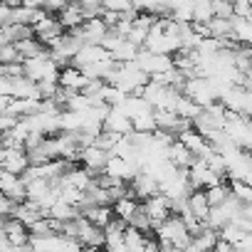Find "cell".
Masks as SVG:
<instances>
[{
  "instance_id": "obj_38",
  "label": "cell",
  "mask_w": 252,
  "mask_h": 252,
  "mask_svg": "<svg viewBox=\"0 0 252 252\" xmlns=\"http://www.w3.org/2000/svg\"><path fill=\"white\" fill-rule=\"evenodd\" d=\"M250 69H252V47H250Z\"/></svg>"
},
{
  "instance_id": "obj_32",
  "label": "cell",
  "mask_w": 252,
  "mask_h": 252,
  "mask_svg": "<svg viewBox=\"0 0 252 252\" xmlns=\"http://www.w3.org/2000/svg\"><path fill=\"white\" fill-rule=\"evenodd\" d=\"M15 205H18V203H15L8 193L0 190V218H10L13 210H15Z\"/></svg>"
},
{
  "instance_id": "obj_28",
  "label": "cell",
  "mask_w": 252,
  "mask_h": 252,
  "mask_svg": "<svg viewBox=\"0 0 252 252\" xmlns=\"http://www.w3.org/2000/svg\"><path fill=\"white\" fill-rule=\"evenodd\" d=\"M200 109H203V106H198L190 96H186V94L181 92V96H178V101H176V109H173V111H176L178 116H183V119H190V121H193V119L200 114Z\"/></svg>"
},
{
  "instance_id": "obj_8",
  "label": "cell",
  "mask_w": 252,
  "mask_h": 252,
  "mask_svg": "<svg viewBox=\"0 0 252 252\" xmlns=\"http://www.w3.org/2000/svg\"><path fill=\"white\" fill-rule=\"evenodd\" d=\"M141 205H144V210H146V215L151 218V222H154V227L158 225V222H163L168 215H173L176 210H173V200L166 195V193H154V195H149L146 200H141Z\"/></svg>"
},
{
  "instance_id": "obj_19",
  "label": "cell",
  "mask_w": 252,
  "mask_h": 252,
  "mask_svg": "<svg viewBox=\"0 0 252 252\" xmlns=\"http://www.w3.org/2000/svg\"><path fill=\"white\" fill-rule=\"evenodd\" d=\"M166 156H168V161H171V163H176L178 168H188V166L195 161V154H193L190 149H186L178 139H173V141L168 144Z\"/></svg>"
},
{
  "instance_id": "obj_40",
  "label": "cell",
  "mask_w": 252,
  "mask_h": 252,
  "mask_svg": "<svg viewBox=\"0 0 252 252\" xmlns=\"http://www.w3.org/2000/svg\"><path fill=\"white\" fill-rule=\"evenodd\" d=\"M190 3H193V5H195V3H200V0H190Z\"/></svg>"
},
{
  "instance_id": "obj_14",
  "label": "cell",
  "mask_w": 252,
  "mask_h": 252,
  "mask_svg": "<svg viewBox=\"0 0 252 252\" xmlns=\"http://www.w3.org/2000/svg\"><path fill=\"white\" fill-rule=\"evenodd\" d=\"M129 190H131V195H136L139 200H146L149 195L158 193V181H156L149 171L139 168V171H136V176L129 181Z\"/></svg>"
},
{
  "instance_id": "obj_41",
  "label": "cell",
  "mask_w": 252,
  "mask_h": 252,
  "mask_svg": "<svg viewBox=\"0 0 252 252\" xmlns=\"http://www.w3.org/2000/svg\"><path fill=\"white\" fill-rule=\"evenodd\" d=\"M250 3H252V0H250Z\"/></svg>"
},
{
  "instance_id": "obj_36",
  "label": "cell",
  "mask_w": 252,
  "mask_h": 252,
  "mask_svg": "<svg viewBox=\"0 0 252 252\" xmlns=\"http://www.w3.org/2000/svg\"><path fill=\"white\" fill-rule=\"evenodd\" d=\"M5 23H13V8L0 3V25H5Z\"/></svg>"
},
{
  "instance_id": "obj_17",
  "label": "cell",
  "mask_w": 252,
  "mask_h": 252,
  "mask_svg": "<svg viewBox=\"0 0 252 252\" xmlns=\"http://www.w3.org/2000/svg\"><path fill=\"white\" fill-rule=\"evenodd\" d=\"M87 220H92L96 227H106L109 225V220L114 218V210H111V203H89V205H84L82 210H79Z\"/></svg>"
},
{
  "instance_id": "obj_24",
  "label": "cell",
  "mask_w": 252,
  "mask_h": 252,
  "mask_svg": "<svg viewBox=\"0 0 252 252\" xmlns=\"http://www.w3.org/2000/svg\"><path fill=\"white\" fill-rule=\"evenodd\" d=\"M208 35L218 37V40H230L232 37V18H218L213 15L208 23Z\"/></svg>"
},
{
  "instance_id": "obj_13",
  "label": "cell",
  "mask_w": 252,
  "mask_h": 252,
  "mask_svg": "<svg viewBox=\"0 0 252 252\" xmlns=\"http://www.w3.org/2000/svg\"><path fill=\"white\" fill-rule=\"evenodd\" d=\"M109 156H111V151H106V149H101V146H96V144H89V146H82V151H79V163H82L84 168H89L92 173H101Z\"/></svg>"
},
{
  "instance_id": "obj_7",
  "label": "cell",
  "mask_w": 252,
  "mask_h": 252,
  "mask_svg": "<svg viewBox=\"0 0 252 252\" xmlns=\"http://www.w3.org/2000/svg\"><path fill=\"white\" fill-rule=\"evenodd\" d=\"M136 62H139V67H141L144 72H149L151 77H154V74H161V72H168V69H173V67H176V64H173V55L151 52V50H146V47H141V50H139Z\"/></svg>"
},
{
  "instance_id": "obj_20",
  "label": "cell",
  "mask_w": 252,
  "mask_h": 252,
  "mask_svg": "<svg viewBox=\"0 0 252 252\" xmlns=\"http://www.w3.org/2000/svg\"><path fill=\"white\" fill-rule=\"evenodd\" d=\"M218 230H213V227H208V225H203L195 235H190V242H188V247L186 250H215V242H218Z\"/></svg>"
},
{
  "instance_id": "obj_16",
  "label": "cell",
  "mask_w": 252,
  "mask_h": 252,
  "mask_svg": "<svg viewBox=\"0 0 252 252\" xmlns=\"http://www.w3.org/2000/svg\"><path fill=\"white\" fill-rule=\"evenodd\" d=\"M57 82H60V87H64V89L82 92V89L87 87L89 77L84 74V69H82V67H77V64H64V67L60 69V77H57Z\"/></svg>"
},
{
  "instance_id": "obj_27",
  "label": "cell",
  "mask_w": 252,
  "mask_h": 252,
  "mask_svg": "<svg viewBox=\"0 0 252 252\" xmlns=\"http://www.w3.org/2000/svg\"><path fill=\"white\" fill-rule=\"evenodd\" d=\"M139 45H134L129 37H124L121 40V45L111 52V57H114V62H129V60H136V55H139Z\"/></svg>"
},
{
  "instance_id": "obj_30",
  "label": "cell",
  "mask_w": 252,
  "mask_h": 252,
  "mask_svg": "<svg viewBox=\"0 0 252 252\" xmlns=\"http://www.w3.org/2000/svg\"><path fill=\"white\" fill-rule=\"evenodd\" d=\"M101 10H111V13H131L134 3L131 0H101Z\"/></svg>"
},
{
  "instance_id": "obj_3",
  "label": "cell",
  "mask_w": 252,
  "mask_h": 252,
  "mask_svg": "<svg viewBox=\"0 0 252 252\" xmlns=\"http://www.w3.org/2000/svg\"><path fill=\"white\" fill-rule=\"evenodd\" d=\"M23 67H25V77H30L32 82H45V79L57 82L60 69H62V67L52 60L50 50H45V52H40V55H32V57H25V60H23Z\"/></svg>"
},
{
  "instance_id": "obj_39",
  "label": "cell",
  "mask_w": 252,
  "mask_h": 252,
  "mask_svg": "<svg viewBox=\"0 0 252 252\" xmlns=\"http://www.w3.org/2000/svg\"><path fill=\"white\" fill-rule=\"evenodd\" d=\"M0 144H3V131H0Z\"/></svg>"
},
{
  "instance_id": "obj_15",
  "label": "cell",
  "mask_w": 252,
  "mask_h": 252,
  "mask_svg": "<svg viewBox=\"0 0 252 252\" xmlns=\"http://www.w3.org/2000/svg\"><path fill=\"white\" fill-rule=\"evenodd\" d=\"M57 18H60L64 30H77L87 20V10H84V5L79 3V0H67V5L57 13Z\"/></svg>"
},
{
  "instance_id": "obj_35",
  "label": "cell",
  "mask_w": 252,
  "mask_h": 252,
  "mask_svg": "<svg viewBox=\"0 0 252 252\" xmlns=\"http://www.w3.org/2000/svg\"><path fill=\"white\" fill-rule=\"evenodd\" d=\"M67 5V0H42V10H47V13H60L62 8Z\"/></svg>"
},
{
  "instance_id": "obj_6",
  "label": "cell",
  "mask_w": 252,
  "mask_h": 252,
  "mask_svg": "<svg viewBox=\"0 0 252 252\" xmlns=\"http://www.w3.org/2000/svg\"><path fill=\"white\" fill-rule=\"evenodd\" d=\"M62 32H67V30L62 28V23H60V18H57L55 13H45V15L32 25V35H35L45 47H50Z\"/></svg>"
},
{
  "instance_id": "obj_26",
  "label": "cell",
  "mask_w": 252,
  "mask_h": 252,
  "mask_svg": "<svg viewBox=\"0 0 252 252\" xmlns=\"http://www.w3.org/2000/svg\"><path fill=\"white\" fill-rule=\"evenodd\" d=\"M131 124H134V131H141V134H154V131L158 129V124H156V111H154V109H149V111L134 116Z\"/></svg>"
},
{
  "instance_id": "obj_34",
  "label": "cell",
  "mask_w": 252,
  "mask_h": 252,
  "mask_svg": "<svg viewBox=\"0 0 252 252\" xmlns=\"http://www.w3.org/2000/svg\"><path fill=\"white\" fill-rule=\"evenodd\" d=\"M232 13L237 18H252V3H250V0H237V3H232Z\"/></svg>"
},
{
  "instance_id": "obj_31",
  "label": "cell",
  "mask_w": 252,
  "mask_h": 252,
  "mask_svg": "<svg viewBox=\"0 0 252 252\" xmlns=\"http://www.w3.org/2000/svg\"><path fill=\"white\" fill-rule=\"evenodd\" d=\"M23 57H20V52H18V47H15V42L13 45H0V64H8V62H20Z\"/></svg>"
},
{
  "instance_id": "obj_4",
  "label": "cell",
  "mask_w": 252,
  "mask_h": 252,
  "mask_svg": "<svg viewBox=\"0 0 252 252\" xmlns=\"http://www.w3.org/2000/svg\"><path fill=\"white\" fill-rule=\"evenodd\" d=\"M181 92L186 94V96H190L198 106H210L213 101H218V94L213 92V84H210V79L208 77H203V74H190V77H186L183 79V84H181Z\"/></svg>"
},
{
  "instance_id": "obj_37",
  "label": "cell",
  "mask_w": 252,
  "mask_h": 252,
  "mask_svg": "<svg viewBox=\"0 0 252 252\" xmlns=\"http://www.w3.org/2000/svg\"><path fill=\"white\" fill-rule=\"evenodd\" d=\"M0 3H5L10 8H18V5H23V0H0Z\"/></svg>"
},
{
  "instance_id": "obj_29",
  "label": "cell",
  "mask_w": 252,
  "mask_h": 252,
  "mask_svg": "<svg viewBox=\"0 0 252 252\" xmlns=\"http://www.w3.org/2000/svg\"><path fill=\"white\" fill-rule=\"evenodd\" d=\"M213 15H215V10H213V0H200V3L193 5V23H198V25H208Z\"/></svg>"
},
{
  "instance_id": "obj_1",
  "label": "cell",
  "mask_w": 252,
  "mask_h": 252,
  "mask_svg": "<svg viewBox=\"0 0 252 252\" xmlns=\"http://www.w3.org/2000/svg\"><path fill=\"white\" fill-rule=\"evenodd\" d=\"M154 235H156L161 250H186L190 242V230L186 227V222L178 213H173L163 222H158L154 227Z\"/></svg>"
},
{
  "instance_id": "obj_21",
  "label": "cell",
  "mask_w": 252,
  "mask_h": 252,
  "mask_svg": "<svg viewBox=\"0 0 252 252\" xmlns=\"http://www.w3.org/2000/svg\"><path fill=\"white\" fill-rule=\"evenodd\" d=\"M186 203H188L190 213H193V215H198V218L205 222V218H208V213H210V203H208L205 188H193V190L188 193Z\"/></svg>"
},
{
  "instance_id": "obj_33",
  "label": "cell",
  "mask_w": 252,
  "mask_h": 252,
  "mask_svg": "<svg viewBox=\"0 0 252 252\" xmlns=\"http://www.w3.org/2000/svg\"><path fill=\"white\" fill-rule=\"evenodd\" d=\"M213 10H215L218 18H232V15H235L230 0H213Z\"/></svg>"
},
{
  "instance_id": "obj_11",
  "label": "cell",
  "mask_w": 252,
  "mask_h": 252,
  "mask_svg": "<svg viewBox=\"0 0 252 252\" xmlns=\"http://www.w3.org/2000/svg\"><path fill=\"white\" fill-rule=\"evenodd\" d=\"M104 129L114 131L119 136H126V134L134 131V124H131V116L126 114L121 106H109V111L104 116Z\"/></svg>"
},
{
  "instance_id": "obj_2",
  "label": "cell",
  "mask_w": 252,
  "mask_h": 252,
  "mask_svg": "<svg viewBox=\"0 0 252 252\" xmlns=\"http://www.w3.org/2000/svg\"><path fill=\"white\" fill-rule=\"evenodd\" d=\"M106 82L116 84V87L124 89L126 94H139V92L151 82V74L144 72L136 60H129V62H116V67L111 69V74H109Z\"/></svg>"
},
{
  "instance_id": "obj_22",
  "label": "cell",
  "mask_w": 252,
  "mask_h": 252,
  "mask_svg": "<svg viewBox=\"0 0 252 252\" xmlns=\"http://www.w3.org/2000/svg\"><path fill=\"white\" fill-rule=\"evenodd\" d=\"M10 96H28V99H42V94H40V87H37V82H32L30 77H15L13 79V92H10Z\"/></svg>"
},
{
  "instance_id": "obj_18",
  "label": "cell",
  "mask_w": 252,
  "mask_h": 252,
  "mask_svg": "<svg viewBox=\"0 0 252 252\" xmlns=\"http://www.w3.org/2000/svg\"><path fill=\"white\" fill-rule=\"evenodd\" d=\"M139 205H141V200H139L136 195L126 193V195H121V198H116V200L111 203V210H114L116 218L126 220V225H129V220L134 218V213L139 210Z\"/></svg>"
},
{
  "instance_id": "obj_5",
  "label": "cell",
  "mask_w": 252,
  "mask_h": 252,
  "mask_svg": "<svg viewBox=\"0 0 252 252\" xmlns=\"http://www.w3.org/2000/svg\"><path fill=\"white\" fill-rule=\"evenodd\" d=\"M0 166L10 173H18L23 176L30 166V158H28V151L25 146H5L0 144Z\"/></svg>"
},
{
  "instance_id": "obj_10",
  "label": "cell",
  "mask_w": 252,
  "mask_h": 252,
  "mask_svg": "<svg viewBox=\"0 0 252 252\" xmlns=\"http://www.w3.org/2000/svg\"><path fill=\"white\" fill-rule=\"evenodd\" d=\"M3 232L8 235V240L13 242L15 250H30V227L23 220H18L15 215L3 220Z\"/></svg>"
},
{
  "instance_id": "obj_23",
  "label": "cell",
  "mask_w": 252,
  "mask_h": 252,
  "mask_svg": "<svg viewBox=\"0 0 252 252\" xmlns=\"http://www.w3.org/2000/svg\"><path fill=\"white\" fill-rule=\"evenodd\" d=\"M232 40L252 47V18H232Z\"/></svg>"
},
{
  "instance_id": "obj_25",
  "label": "cell",
  "mask_w": 252,
  "mask_h": 252,
  "mask_svg": "<svg viewBox=\"0 0 252 252\" xmlns=\"http://www.w3.org/2000/svg\"><path fill=\"white\" fill-rule=\"evenodd\" d=\"M124 240H126V250H134V252H141L146 250V240H149V232H141L131 225H126L124 230Z\"/></svg>"
},
{
  "instance_id": "obj_9",
  "label": "cell",
  "mask_w": 252,
  "mask_h": 252,
  "mask_svg": "<svg viewBox=\"0 0 252 252\" xmlns=\"http://www.w3.org/2000/svg\"><path fill=\"white\" fill-rule=\"evenodd\" d=\"M82 42H99L101 45V40L106 37V32H109V25H106V20L101 18V15H92V18H87L77 30H72Z\"/></svg>"
},
{
  "instance_id": "obj_12",
  "label": "cell",
  "mask_w": 252,
  "mask_h": 252,
  "mask_svg": "<svg viewBox=\"0 0 252 252\" xmlns=\"http://www.w3.org/2000/svg\"><path fill=\"white\" fill-rule=\"evenodd\" d=\"M136 171H139V166H134L129 158H124V156H119V154H111V156L106 158V166H104V173H106V176L119 178V181H124V183H129V181L136 176Z\"/></svg>"
}]
</instances>
